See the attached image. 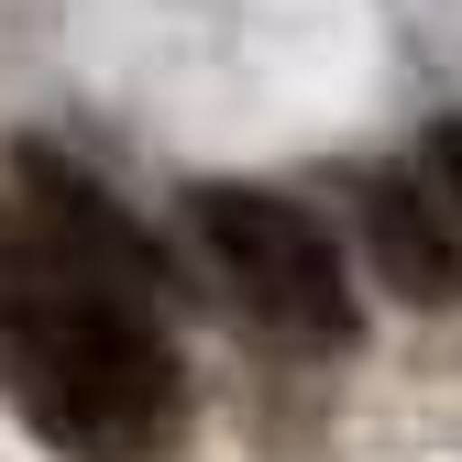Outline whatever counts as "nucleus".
Here are the masks:
<instances>
[{
	"instance_id": "1",
	"label": "nucleus",
	"mask_w": 462,
	"mask_h": 462,
	"mask_svg": "<svg viewBox=\"0 0 462 462\" xmlns=\"http://www.w3.org/2000/svg\"><path fill=\"white\" fill-rule=\"evenodd\" d=\"M0 364H12L23 419L78 462H143V451L177 440V408H188L177 341H165L154 309L88 298V286H44V275L0 319Z\"/></svg>"
},
{
	"instance_id": "2",
	"label": "nucleus",
	"mask_w": 462,
	"mask_h": 462,
	"mask_svg": "<svg viewBox=\"0 0 462 462\" xmlns=\"http://www.w3.org/2000/svg\"><path fill=\"white\" fill-rule=\"evenodd\" d=\"M188 231L209 275L231 286V309L264 319L275 341H309V353H341V341L364 330L353 309V275H341V243L275 188H199L188 199Z\"/></svg>"
},
{
	"instance_id": "3",
	"label": "nucleus",
	"mask_w": 462,
	"mask_h": 462,
	"mask_svg": "<svg viewBox=\"0 0 462 462\" xmlns=\"http://www.w3.org/2000/svg\"><path fill=\"white\" fill-rule=\"evenodd\" d=\"M23 254L44 286H88V298H133V309H165V264L143 243V220H122V199H110L88 165L23 143Z\"/></svg>"
},
{
	"instance_id": "4",
	"label": "nucleus",
	"mask_w": 462,
	"mask_h": 462,
	"mask_svg": "<svg viewBox=\"0 0 462 462\" xmlns=\"http://www.w3.org/2000/svg\"><path fill=\"white\" fill-rule=\"evenodd\" d=\"M364 254L408 309H462V231L419 177H364Z\"/></svg>"
},
{
	"instance_id": "5",
	"label": "nucleus",
	"mask_w": 462,
	"mask_h": 462,
	"mask_svg": "<svg viewBox=\"0 0 462 462\" xmlns=\"http://www.w3.org/2000/svg\"><path fill=\"white\" fill-rule=\"evenodd\" d=\"M419 188H430L440 220L462 231V110H451V122H430V143H419Z\"/></svg>"
},
{
	"instance_id": "6",
	"label": "nucleus",
	"mask_w": 462,
	"mask_h": 462,
	"mask_svg": "<svg viewBox=\"0 0 462 462\" xmlns=\"http://www.w3.org/2000/svg\"><path fill=\"white\" fill-rule=\"evenodd\" d=\"M33 298V254H23V231H12V209H0V319H12Z\"/></svg>"
}]
</instances>
